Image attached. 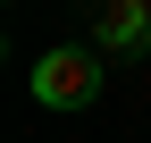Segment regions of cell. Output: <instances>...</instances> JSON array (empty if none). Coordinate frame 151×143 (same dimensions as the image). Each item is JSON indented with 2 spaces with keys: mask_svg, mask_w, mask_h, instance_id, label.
<instances>
[{
  "mask_svg": "<svg viewBox=\"0 0 151 143\" xmlns=\"http://www.w3.org/2000/svg\"><path fill=\"white\" fill-rule=\"evenodd\" d=\"M92 93H101V51L92 42H50L34 59V101L42 110H92Z\"/></svg>",
  "mask_w": 151,
  "mask_h": 143,
  "instance_id": "1",
  "label": "cell"
},
{
  "mask_svg": "<svg viewBox=\"0 0 151 143\" xmlns=\"http://www.w3.org/2000/svg\"><path fill=\"white\" fill-rule=\"evenodd\" d=\"M92 51H118V59H134V51H151V0H109L101 17H92Z\"/></svg>",
  "mask_w": 151,
  "mask_h": 143,
  "instance_id": "2",
  "label": "cell"
}]
</instances>
